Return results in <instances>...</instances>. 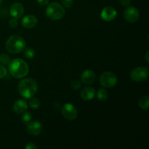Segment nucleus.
Here are the masks:
<instances>
[{
    "label": "nucleus",
    "instance_id": "nucleus-1",
    "mask_svg": "<svg viewBox=\"0 0 149 149\" xmlns=\"http://www.w3.org/2000/svg\"><path fill=\"white\" fill-rule=\"evenodd\" d=\"M8 65L10 74L15 78H23L29 74V65L24 60L20 59V58H16L13 61H10Z\"/></svg>",
    "mask_w": 149,
    "mask_h": 149
},
{
    "label": "nucleus",
    "instance_id": "nucleus-2",
    "mask_svg": "<svg viewBox=\"0 0 149 149\" xmlns=\"http://www.w3.org/2000/svg\"><path fill=\"white\" fill-rule=\"evenodd\" d=\"M17 89L19 94L22 97L30 99L36 95L38 90V84L33 79H24L19 82Z\"/></svg>",
    "mask_w": 149,
    "mask_h": 149
},
{
    "label": "nucleus",
    "instance_id": "nucleus-3",
    "mask_svg": "<svg viewBox=\"0 0 149 149\" xmlns=\"http://www.w3.org/2000/svg\"><path fill=\"white\" fill-rule=\"evenodd\" d=\"M5 47L7 52L10 53H19L26 47V41L19 35H13L7 39L5 43Z\"/></svg>",
    "mask_w": 149,
    "mask_h": 149
},
{
    "label": "nucleus",
    "instance_id": "nucleus-4",
    "mask_svg": "<svg viewBox=\"0 0 149 149\" xmlns=\"http://www.w3.org/2000/svg\"><path fill=\"white\" fill-rule=\"evenodd\" d=\"M47 17L52 20H59L65 15V9L58 2H52L49 4L45 10Z\"/></svg>",
    "mask_w": 149,
    "mask_h": 149
},
{
    "label": "nucleus",
    "instance_id": "nucleus-5",
    "mask_svg": "<svg viewBox=\"0 0 149 149\" xmlns=\"http://www.w3.org/2000/svg\"><path fill=\"white\" fill-rule=\"evenodd\" d=\"M100 83L103 87L111 88L114 87L117 83V77L114 73L111 71H106L100 77Z\"/></svg>",
    "mask_w": 149,
    "mask_h": 149
},
{
    "label": "nucleus",
    "instance_id": "nucleus-6",
    "mask_svg": "<svg viewBox=\"0 0 149 149\" xmlns=\"http://www.w3.org/2000/svg\"><path fill=\"white\" fill-rule=\"evenodd\" d=\"M148 77V69L145 67H138L130 72V78L132 81L142 82Z\"/></svg>",
    "mask_w": 149,
    "mask_h": 149
},
{
    "label": "nucleus",
    "instance_id": "nucleus-7",
    "mask_svg": "<svg viewBox=\"0 0 149 149\" xmlns=\"http://www.w3.org/2000/svg\"><path fill=\"white\" fill-rule=\"evenodd\" d=\"M61 113L63 116L67 120H74L77 118L78 111H77V108L71 103H65L61 109Z\"/></svg>",
    "mask_w": 149,
    "mask_h": 149
},
{
    "label": "nucleus",
    "instance_id": "nucleus-8",
    "mask_svg": "<svg viewBox=\"0 0 149 149\" xmlns=\"http://www.w3.org/2000/svg\"><path fill=\"white\" fill-rule=\"evenodd\" d=\"M139 17V11L135 7H128L124 11V17L129 23H135L138 21Z\"/></svg>",
    "mask_w": 149,
    "mask_h": 149
},
{
    "label": "nucleus",
    "instance_id": "nucleus-9",
    "mask_svg": "<svg viewBox=\"0 0 149 149\" xmlns=\"http://www.w3.org/2000/svg\"><path fill=\"white\" fill-rule=\"evenodd\" d=\"M117 15V12L112 7H106L102 10L100 17L105 21H111Z\"/></svg>",
    "mask_w": 149,
    "mask_h": 149
},
{
    "label": "nucleus",
    "instance_id": "nucleus-10",
    "mask_svg": "<svg viewBox=\"0 0 149 149\" xmlns=\"http://www.w3.org/2000/svg\"><path fill=\"white\" fill-rule=\"evenodd\" d=\"M24 13V7L23 4L19 2H15L10 8V14L13 17L16 19L21 18Z\"/></svg>",
    "mask_w": 149,
    "mask_h": 149
},
{
    "label": "nucleus",
    "instance_id": "nucleus-11",
    "mask_svg": "<svg viewBox=\"0 0 149 149\" xmlns=\"http://www.w3.org/2000/svg\"><path fill=\"white\" fill-rule=\"evenodd\" d=\"M37 17L33 15H28L23 17L21 20L22 26L25 29H33L37 25Z\"/></svg>",
    "mask_w": 149,
    "mask_h": 149
},
{
    "label": "nucleus",
    "instance_id": "nucleus-12",
    "mask_svg": "<svg viewBox=\"0 0 149 149\" xmlns=\"http://www.w3.org/2000/svg\"><path fill=\"white\" fill-rule=\"evenodd\" d=\"M42 125L37 121H31L27 125V131L30 135H38L42 132Z\"/></svg>",
    "mask_w": 149,
    "mask_h": 149
},
{
    "label": "nucleus",
    "instance_id": "nucleus-13",
    "mask_svg": "<svg viewBox=\"0 0 149 149\" xmlns=\"http://www.w3.org/2000/svg\"><path fill=\"white\" fill-rule=\"evenodd\" d=\"M95 79L96 75L95 72L90 69L85 70L84 71H83L81 77V81L84 84H87V85H90V84H93L95 81Z\"/></svg>",
    "mask_w": 149,
    "mask_h": 149
},
{
    "label": "nucleus",
    "instance_id": "nucleus-14",
    "mask_svg": "<svg viewBox=\"0 0 149 149\" xmlns=\"http://www.w3.org/2000/svg\"><path fill=\"white\" fill-rule=\"evenodd\" d=\"M96 91L93 87H86L81 90V97L84 100H91L95 97Z\"/></svg>",
    "mask_w": 149,
    "mask_h": 149
},
{
    "label": "nucleus",
    "instance_id": "nucleus-15",
    "mask_svg": "<svg viewBox=\"0 0 149 149\" xmlns=\"http://www.w3.org/2000/svg\"><path fill=\"white\" fill-rule=\"evenodd\" d=\"M13 111L17 113H22L24 111H26L28 109V103L26 100H17L15 101L13 104Z\"/></svg>",
    "mask_w": 149,
    "mask_h": 149
},
{
    "label": "nucleus",
    "instance_id": "nucleus-16",
    "mask_svg": "<svg viewBox=\"0 0 149 149\" xmlns=\"http://www.w3.org/2000/svg\"><path fill=\"white\" fill-rule=\"evenodd\" d=\"M138 105L139 107L141 108L142 110H148L149 106V98L148 95L143 96L140 98L139 101H138Z\"/></svg>",
    "mask_w": 149,
    "mask_h": 149
},
{
    "label": "nucleus",
    "instance_id": "nucleus-17",
    "mask_svg": "<svg viewBox=\"0 0 149 149\" xmlns=\"http://www.w3.org/2000/svg\"><path fill=\"white\" fill-rule=\"evenodd\" d=\"M109 97V93L105 89H100L97 93V98L100 101H105Z\"/></svg>",
    "mask_w": 149,
    "mask_h": 149
},
{
    "label": "nucleus",
    "instance_id": "nucleus-18",
    "mask_svg": "<svg viewBox=\"0 0 149 149\" xmlns=\"http://www.w3.org/2000/svg\"><path fill=\"white\" fill-rule=\"evenodd\" d=\"M23 54H24V56L28 59H33L35 57V55H36L34 49L31 47L25 48L23 49Z\"/></svg>",
    "mask_w": 149,
    "mask_h": 149
},
{
    "label": "nucleus",
    "instance_id": "nucleus-19",
    "mask_svg": "<svg viewBox=\"0 0 149 149\" xmlns=\"http://www.w3.org/2000/svg\"><path fill=\"white\" fill-rule=\"evenodd\" d=\"M21 120L26 125H28L32 119L31 113L29 111H24L21 113Z\"/></svg>",
    "mask_w": 149,
    "mask_h": 149
},
{
    "label": "nucleus",
    "instance_id": "nucleus-20",
    "mask_svg": "<svg viewBox=\"0 0 149 149\" xmlns=\"http://www.w3.org/2000/svg\"><path fill=\"white\" fill-rule=\"evenodd\" d=\"M29 106L32 109H38L40 106V100L36 97H31L29 100Z\"/></svg>",
    "mask_w": 149,
    "mask_h": 149
},
{
    "label": "nucleus",
    "instance_id": "nucleus-21",
    "mask_svg": "<svg viewBox=\"0 0 149 149\" xmlns=\"http://www.w3.org/2000/svg\"><path fill=\"white\" fill-rule=\"evenodd\" d=\"M10 62V58L6 54H1L0 55V63L2 65H8Z\"/></svg>",
    "mask_w": 149,
    "mask_h": 149
},
{
    "label": "nucleus",
    "instance_id": "nucleus-22",
    "mask_svg": "<svg viewBox=\"0 0 149 149\" xmlns=\"http://www.w3.org/2000/svg\"><path fill=\"white\" fill-rule=\"evenodd\" d=\"M71 87L72 90H77L81 87V82L79 81V80H74V81L71 82Z\"/></svg>",
    "mask_w": 149,
    "mask_h": 149
},
{
    "label": "nucleus",
    "instance_id": "nucleus-23",
    "mask_svg": "<svg viewBox=\"0 0 149 149\" xmlns=\"http://www.w3.org/2000/svg\"><path fill=\"white\" fill-rule=\"evenodd\" d=\"M63 7L65 8H71L74 4V0H61Z\"/></svg>",
    "mask_w": 149,
    "mask_h": 149
},
{
    "label": "nucleus",
    "instance_id": "nucleus-24",
    "mask_svg": "<svg viewBox=\"0 0 149 149\" xmlns=\"http://www.w3.org/2000/svg\"><path fill=\"white\" fill-rule=\"evenodd\" d=\"M7 69L4 65H0V79H3L7 75Z\"/></svg>",
    "mask_w": 149,
    "mask_h": 149
},
{
    "label": "nucleus",
    "instance_id": "nucleus-25",
    "mask_svg": "<svg viewBox=\"0 0 149 149\" xmlns=\"http://www.w3.org/2000/svg\"><path fill=\"white\" fill-rule=\"evenodd\" d=\"M9 25H10V27L13 28V29H15V28H16L17 26V25H18L17 19L14 18V17H13V18L11 19V20H10V22H9Z\"/></svg>",
    "mask_w": 149,
    "mask_h": 149
},
{
    "label": "nucleus",
    "instance_id": "nucleus-26",
    "mask_svg": "<svg viewBox=\"0 0 149 149\" xmlns=\"http://www.w3.org/2000/svg\"><path fill=\"white\" fill-rule=\"evenodd\" d=\"M25 148L26 149H36L37 148V146L35 145L34 143H29L27 145L25 146Z\"/></svg>",
    "mask_w": 149,
    "mask_h": 149
},
{
    "label": "nucleus",
    "instance_id": "nucleus-27",
    "mask_svg": "<svg viewBox=\"0 0 149 149\" xmlns=\"http://www.w3.org/2000/svg\"><path fill=\"white\" fill-rule=\"evenodd\" d=\"M120 3L123 7H128L130 4V0H120Z\"/></svg>",
    "mask_w": 149,
    "mask_h": 149
},
{
    "label": "nucleus",
    "instance_id": "nucleus-28",
    "mask_svg": "<svg viewBox=\"0 0 149 149\" xmlns=\"http://www.w3.org/2000/svg\"><path fill=\"white\" fill-rule=\"evenodd\" d=\"M36 1L41 5H47L49 3V0H36Z\"/></svg>",
    "mask_w": 149,
    "mask_h": 149
},
{
    "label": "nucleus",
    "instance_id": "nucleus-29",
    "mask_svg": "<svg viewBox=\"0 0 149 149\" xmlns=\"http://www.w3.org/2000/svg\"><path fill=\"white\" fill-rule=\"evenodd\" d=\"M148 52H146V61L147 63H149V60H148Z\"/></svg>",
    "mask_w": 149,
    "mask_h": 149
},
{
    "label": "nucleus",
    "instance_id": "nucleus-30",
    "mask_svg": "<svg viewBox=\"0 0 149 149\" xmlns=\"http://www.w3.org/2000/svg\"><path fill=\"white\" fill-rule=\"evenodd\" d=\"M3 1H4V0H0V4H1L3 3Z\"/></svg>",
    "mask_w": 149,
    "mask_h": 149
}]
</instances>
